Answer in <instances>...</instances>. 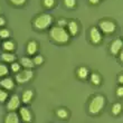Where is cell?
Returning <instances> with one entry per match:
<instances>
[{
	"mask_svg": "<svg viewBox=\"0 0 123 123\" xmlns=\"http://www.w3.org/2000/svg\"><path fill=\"white\" fill-rule=\"evenodd\" d=\"M49 38L53 43H56L58 45H65L69 42L71 36H69L66 28L56 25L49 29Z\"/></svg>",
	"mask_w": 123,
	"mask_h": 123,
	"instance_id": "1",
	"label": "cell"
},
{
	"mask_svg": "<svg viewBox=\"0 0 123 123\" xmlns=\"http://www.w3.org/2000/svg\"><path fill=\"white\" fill-rule=\"evenodd\" d=\"M54 18L50 13H39L32 20V26L37 30H46L53 25Z\"/></svg>",
	"mask_w": 123,
	"mask_h": 123,
	"instance_id": "2",
	"label": "cell"
},
{
	"mask_svg": "<svg viewBox=\"0 0 123 123\" xmlns=\"http://www.w3.org/2000/svg\"><path fill=\"white\" fill-rule=\"evenodd\" d=\"M105 106V97L101 94H96L88 103V113L92 115H98Z\"/></svg>",
	"mask_w": 123,
	"mask_h": 123,
	"instance_id": "3",
	"label": "cell"
},
{
	"mask_svg": "<svg viewBox=\"0 0 123 123\" xmlns=\"http://www.w3.org/2000/svg\"><path fill=\"white\" fill-rule=\"evenodd\" d=\"M98 29L104 35H112L117 31V25L114 20L109 19V18H103L98 21Z\"/></svg>",
	"mask_w": 123,
	"mask_h": 123,
	"instance_id": "4",
	"label": "cell"
},
{
	"mask_svg": "<svg viewBox=\"0 0 123 123\" xmlns=\"http://www.w3.org/2000/svg\"><path fill=\"white\" fill-rule=\"evenodd\" d=\"M34 78V72H32L31 68H24V69H20L18 73H16V76H15V80L18 84H25V83H28Z\"/></svg>",
	"mask_w": 123,
	"mask_h": 123,
	"instance_id": "5",
	"label": "cell"
},
{
	"mask_svg": "<svg viewBox=\"0 0 123 123\" xmlns=\"http://www.w3.org/2000/svg\"><path fill=\"white\" fill-rule=\"evenodd\" d=\"M90 40L93 45H98L103 40V34L98 29V27L93 26L90 29Z\"/></svg>",
	"mask_w": 123,
	"mask_h": 123,
	"instance_id": "6",
	"label": "cell"
},
{
	"mask_svg": "<svg viewBox=\"0 0 123 123\" xmlns=\"http://www.w3.org/2000/svg\"><path fill=\"white\" fill-rule=\"evenodd\" d=\"M21 105V100H20L19 95L13 94L10 96V98L8 97L7 100V110L8 111H17Z\"/></svg>",
	"mask_w": 123,
	"mask_h": 123,
	"instance_id": "7",
	"label": "cell"
},
{
	"mask_svg": "<svg viewBox=\"0 0 123 123\" xmlns=\"http://www.w3.org/2000/svg\"><path fill=\"white\" fill-rule=\"evenodd\" d=\"M68 34L71 37H76L80 32V24L76 19H72L69 21H67V26H66Z\"/></svg>",
	"mask_w": 123,
	"mask_h": 123,
	"instance_id": "8",
	"label": "cell"
},
{
	"mask_svg": "<svg viewBox=\"0 0 123 123\" xmlns=\"http://www.w3.org/2000/svg\"><path fill=\"white\" fill-rule=\"evenodd\" d=\"M123 48V40L121 38H117L114 39L113 42L111 43L110 45V53L111 55L113 56H117V54L122 50Z\"/></svg>",
	"mask_w": 123,
	"mask_h": 123,
	"instance_id": "9",
	"label": "cell"
},
{
	"mask_svg": "<svg viewBox=\"0 0 123 123\" xmlns=\"http://www.w3.org/2000/svg\"><path fill=\"white\" fill-rule=\"evenodd\" d=\"M0 87H2L6 91H11L15 88V82L10 76H3L0 81Z\"/></svg>",
	"mask_w": 123,
	"mask_h": 123,
	"instance_id": "10",
	"label": "cell"
},
{
	"mask_svg": "<svg viewBox=\"0 0 123 123\" xmlns=\"http://www.w3.org/2000/svg\"><path fill=\"white\" fill-rule=\"evenodd\" d=\"M19 117L24 122H31L32 121V113L31 111L26 106L19 107Z\"/></svg>",
	"mask_w": 123,
	"mask_h": 123,
	"instance_id": "11",
	"label": "cell"
},
{
	"mask_svg": "<svg viewBox=\"0 0 123 123\" xmlns=\"http://www.w3.org/2000/svg\"><path fill=\"white\" fill-rule=\"evenodd\" d=\"M38 43L36 40H29L28 44H27V47H26V52H27V55L28 56H34L35 54H37L38 52Z\"/></svg>",
	"mask_w": 123,
	"mask_h": 123,
	"instance_id": "12",
	"label": "cell"
},
{
	"mask_svg": "<svg viewBox=\"0 0 123 123\" xmlns=\"http://www.w3.org/2000/svg\"><path fill=\"white\" fill-rule=\"evenodd\" d=\"M88 75H90V69H88L86 66H80V67L76 69V76H77V78L81 80V81L87 80Z\"/></svg>",
	"mask_w": 123,
	"mask_h": 123,
	"instance_id": "13",
	"label": "cell"
},
{
	"mask_svg": "<svg viewBox=\"0 0 123 123\" xmlns=\"http://www.w3.org/2000/svg\"><path fill=\"white\" fill-rule=\"evenodd\" d=\"M19 120L20 117L16 111H9L5 117V122L6 123H19Z\"/></svg>",
	"mask_w": 123,
	"mask_h": 123,
	"instance_id": "14",
	"label": "cell"
},
{
	"mask_svg": "<svg viewBox=\"0 0 123 123\" xmlns=\"http://www.w3.org/2000/svg\"><path fill=\"white\" fill-rule=\"evenodd\" d=\"M34 95H35V93H34L32 90H26V91L23 93V95H21V98H20V100H21V103L30 104L32 102Z\"/></svg>",
	"mask_w": 123,
	"mask_h": 123,
	"instance_id": "15",
	"label": "cell"
},
{
	"mask_svg": "<svg viewBox=\"0 0 123 123\" xmlns=\"http://www.w3.org/2000/svg\"><path fill=\"white\" fill-rule=\"evenodd\" d=\"M1 47H2V49L5 52H13V50L16 49V44H15L13 40L8 38V39H5L2 42Z\"/></svg>",
	"mask_w": 123,
	"mask_h": 123,
	"instance_id": "16",
	"label": "cell"
},
{
	"mask_svg": "<svg viewBox=\"0 0 123 123\" xmlns=\"http://www.w3.org/2000/svg\"><path fill=\"white\" fill-rule=\"evenodd\" d=\"M88 77H90V82H91L93 85H95V86H100V85L102 84V76H101V74H98L97 72L90 73Z\"/></svg>",
	"mask_w": 123,
	"mask_h": 123,
	"instance_id": "17",
	"label": "cell"
},
{
	"mask_svg": "<svg viewBox=\"0 0 123 123\" xmlns=\"http://www.w3.org/2000/svg\"><path fill=\"white\" fill-rule=\"evenodd\" d=\"M16 55L13 54L12 52H3L1 54V59L5 63H8V64H11L13 62H16Z\"/></svg>",
	"mask_w": 123,
	"mask_h": 123,
	"instance_id": "18",
	"label": "cell"
},
{
	"mask_svg": "<svg viewBox=\"0 0 123 123\" xmlns=\"http://www.w3.org/2000/svg\"><path fill=\"white\" fill-rule=\"evenodd\" d=\"M20 65L21 67L24 68H34L35 67V64L32 63L31 56H26V57H21L20 58Z\"/></svg>",
	"mask_w": 123,
	"mask_h": 123,
	"instance_id": "19",
	"label": "cell"
},
{
	"mask_svg": "<svg viewBox=\"0 0 123 123\" xmlns=\"http://www.w3.org/2000/svg\"><path fill=\"white\" fill-rule=\"evenodd\" d=\"M55 113L57 115V117L61 119V120H67L68 117H69V111L66 107H58Z\"/></svg>",
	"mask_w": 123,
	"mask_h": 123,
	"instance_id": "20",
	"label": "cell"
},
{
	"mask_svg": "<svg viewBox=\"0 0 123 123\" xmlns=\"http://www.w3.org/2000/svg\"><path fill=\"white\" fill-rule=\"evenodd\" d=\"M111 112H112V114H113L114 117L120 115L121 112H122V103L121 102H115L112 105V107H111Z\"/></svg>",
	"mask_w": 123,
	"mask_h": 123,
	"instance_id": "21",
	"label": "cell"
},
{
	"mask_svg": "<svg viewBox=\"0 0 123 123\" xmlns=\"http://www.w3.org/2000/svg\"><path fill=\"white\" fill-rule=\"evenodd\" d=\"M32 59V63L35 64V66H40V65L44 64V61H45V58H44V56L43 55H39V54H37V55H34L31 57Z\"/></svg>",
	"mask_w": 123,
	"mask_h": 123,
	"instance_id": "22",
	"label": "cell"
},
{
	"mask_svg": "<svg viewBox=\"0 0 123 123\" xmlns=\"http://www.w3.org/2000/svg\"><path fill=\"white\" fill-rule=\"evenodd\" d=\"M42 5L45 9H52L56 6V0H42Z\"/></svg>",
	"mask_w": 123,
	"mask_h": 123,
	"instance_id": "23",
	"label": "cell"
},
{
	"mask_svg": "<svg viewBox=\"0 0 123 123\" xmlns=\"http://www.w3.org/2000/svg\"><path fill=\"white\" fill-rule=\"evenodd\" d=\"M10 36H11V31L9 29H7V28H1L0 29V38L1 39H8L10 38Z\"/></svg>",
	"mask_w": 123,
	"mask_h": 123,
	"instance_id": "24",
	"label": "cell"
},
{
	"mask_svg": "<svg viewBox=\"0 0 123 123\" xmlns=\"http://www.w3.org/2000/svg\"><path fill=\"white\" fill-rule=\"evenodd\" d=\"M63 3L67 9H74L77 5V1L76 0H63Z\"/></svg>",
	"mask_w": 123,
	"mask_h": 123,
	"instance_id": "25",
	"label": "cell"
},
{
	"mask_svg": "<svg viewBox=\"0 0 123 123\" xmlns=\"http://www.w3.org/2000/svg\"><path fill=\"white\" fill-rule=\"evenodd\" d=\"M9 74V68L6 64H1L0 63V78H2L3 76H7Z\"/></svg>",
	"mask_w": 123,
	"mask_h": 123,
	"instance_id": "26",
	"label": "cell"
},
{
	"mask_svg": "<svg viewBox=\"0 0 123 123\" xmlns=\"http://www.w3.org/2000/svg\"><path fill=\"white\" fill-rule=\"evenodd\" d=\"M8 97H9L8 92H7L6 90H3L2 87H0V103H5V102H7Z\"/></svg>",
	"mask_w": 123,
	"mask_h": 123,
	"instance_id": "27",
	"label": "cell"
},
{
	"mask_svg": "<svg viewBox=\"0 0 123 123\" xmlns=\"http://www.w3.org/2000/svg\"><path fill=\"white\" fill-rule=\"evenodd\" d=\"M20 69H21V65H20V63L13 62V63L10 64V71L12 72V73H18Z\"/></svg>",
	"mask_w": 123,
	"mask_h": 123,
	"instance_id": "28",
	"label": "cell"
},
{
	"mask_svg": "<svg viewBox=\"0 0 123 123\" xmlns=\"http://www.w3.org/2000/svg\"><path fill=\"white\" fill-rule=\"evenodd\" d=\"M9 2L16 7H21L27 2V0H9Z\"/></svg>",
	"mask_w": 123,
	"mask_h": 123,
	"instance_id": "29",
	"label": "cell"
},
{
	"mask_svg": "<svg viewBox=\"0 0 123 123\" xmlns=\"http://www.w3.org/2000/svg\"><path fill=\"white\" fill-rule=\"evenodd\" d=\"M57 26L66 28V26H67V20L65 19V18H59V19H57Z\"/></svg>",
	"mask_w": 123,
	"mask_h": 123,
	"instance_id": "30",
	"label": "cell"
},
{
	"mask_svg": "<svg viewBox=\"0 0 123 123\" xmlns=\"http://www.w3.org/2000/svg\"><path fill=\"white\" fill-rule=\"evenodd\" d=\"M115 94H117V96L119 97V98H122L123 97V86L122 85H120L119 87H117V92H115Z\"/></svg>",
	"mask_w": 123,
	"mask_h": 123,
	"instance_id": "31",
	"label": "cell"
},
{
	"mask_svg": "<svg viewBox=\"0 0 123 123\" xmlns=\"http://www.w3.org/2000/svg\"><path fill=\"white\" fill-rule=\"evenodd\" d=\"M6 25V19H5V17L1 16L0 15V27H3Z\"/></svg>",
	"mask_w": 123,
	"mask_h": 123,
	"instance_id": "32",
	"label": "cell"
},
{
	"mask_svg": "<svg viewBox=\"0 0 123 123\" xmlns=\"http://www.w3.org/2000/svg\"><path fill=\"white\" fill-rule=\"evenodd\" d=\"M117 82H119V84H120V85L123 84V74H122V73H120V74H119V76H117Z\"/></svg>",
	"mask_w": 123,
	"mask_h": 123,
	"instance_id": "33",
	"label": "cell"
},
{
	"mask_svg": "<svg viewBox=\"0 0 123 123\" xmlns=\"http://www.w3.org/2000/svg\"><path fill=\"white\" fill-rule=\"evenodd\" d=\"M87 1L91 3V5H93V6H96V5H98V3L101 2V0H87Z\"/></svg>",
	"mask_w": 123,
	"mask_h": 123,
	"instance_id": "34",
	"label": "cell"
},
{
	"mask_svg": "<svg viewBox=\"0 0 123 123\" xmlns=\"http://www.w3.org/2000/svg\"><path fill=\"white\" fill-rule=\"evenodd\" d=\"M117 55H119V57H120V63H123V52L122 50H121Z\"/></svg>",
	"mask_w": 123,
	"mask_h": 123,
	"instance_id": "35",
	"label": "cell"
},
{
	"mask_svg": "<svg viewBox=\"0 0 123 123\" xmlns=\"http://www.w3.org/2000/svg\"><path fill=\"white\" fill-rule=\"evenodd\" d=\"M0 13H1V8H0Z\"/></svg>",
	"mask_w": 123,
	"mask_h": 123,
	"instance_id": "36",
	"label": "cell"
}]
</instances>
